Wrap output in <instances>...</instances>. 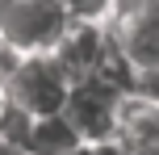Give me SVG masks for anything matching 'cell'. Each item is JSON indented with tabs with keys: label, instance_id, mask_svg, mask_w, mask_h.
<instances>
[{
	"label": "cell",
	"instance_id": "obj_1",
	"mask_svg": "<svg viewBox=\"0 0 159 155\" xmlns=\"http://www.w3.org/2000/svg\"><path fill=\"white\" fill-rule=\"evenodd\" d=\"M8 92H13V105L25 109L30 117H55L67 113L75 80L55 55H25L17 71L8 75Z\"/></svg>",
	"mask_w": 159,
	"mask_h": 155
},
{
	"label": "cell",
	"instance_id": "obj_2",
	"mask_svg": "<svg viewBox=\"0 0 159 155\" xmlns=\"http://www.w3.org/2000/svg\"><path fill=\"white\" fill-rule=\"evenodd\" d=\"M71 30V13L63 0H8L0 13V34L21 55H50Z\"/></svg>",
	"mask_w": 159,
	"mask_h": 155
},
{
	"label": "cell",
	"instance_id": "obj_3",
	"mask_svg": "<svg viewBox=\"0 0 159 155\" xmlns=\"http://www.w3.org/2000/svg\"><path fill=\"white\" fill-rule=\"evenodd\" d=\"M126 88H117L105 75H88V80L75 84L71 105H67V117L75 122V130L84 134V143H105L117 134V109Z\"/></svg>",
	"mask_w": 159,
	"mask_h": 155
},
{
	"label": "cell",
	"instance_id": "obj_4",
	"mask_svg": "<svg viewBox=\"0 0 159 155\" xmlns=\"http://www.w3.org/2000/svg\"><path fill=\"white\" fill-rule=\"evenodd\" d=\"M109 30L138 84L159 71V8H121L109 17Z\"/></svg>",
	"mask_w": 159,
	"mask_h": 155
},
{
	"label": "cell",
	"instance_id": "obj_5",
	"mask_svg": "<svg viewBox=\"0 0 159 155\" xmlns=\"http://www.w3.org/2000/svg\"><path fill=\"white\" fill-rule=\"evenodd\" d=\"M109 50H113L109 21H71V30L63 34V42H59L50 55H55L59 63L67 67V75L80 84V80H88V75H96L105 67Z\"/></svg>",
	"mask_w": 159,
	"mask_h": 155
},
{
	"label": "cell",
	"instance_id": "obj_6",
	"mask_svg": "<svg viewBox=\"0 0 159 155\" xmlns=\"http://www.w3.org/2000/svg\"><path fill=\"white\" fill-rule=\"evenodd\" d=\"M117 139L134 155H159V97H151L147 88H134L121 97Z\"/></svg>",
	"mask_w": 159,
	"mask_h": 155
},
{
	"label": "cell",
	"instance_id": "obj_7",
	"mask_svg": "<svg viewBox=\"0 0 159 155\" xmlns=\"http://www.w3.org/2000/svg\"><path fill=\"white\" fill-rule=\"evenodd\" d=\"M84 143V134L75 130V122L67 113H55V117H34L30 126V139H25V151L30 155H63Z\"/></svg>",
	"mask_w": 159,
	"mask_h": 155
},
{
	"label": "cell",
	"instance_id": "obj_8",
	"mask_svg": "<svg viewBox=\"0 0 159 155\" xmlns=\"http://www.w3.org/2000/svg\"><path fill=\"white\" fill-rule=\"evenodd\" d=\"M92 147H96V155H134L126 143L117 139V134H113V139H105V143H92Z\"/></svg>",
	"mask_w": 159,
	"mask_h": 155
},
{
	"label": "cell",
	"instance_id": "obj_9",
	"mask_svg": "<svg viewBox=\"0 0 159 155\" xmlns=\"http://www.w3.org/2000/svg\"><path fill=\"white\" fill-rule=\"evenodd\" d=\"M8 109H13V92H8V80H4V75H0V126H4Z\"/></svg>",
	"mask_w": 159,
	"mask_h": 155
},
{
	"label": "cell",
	"instance_id": "obj_10",
	"mask_svg": "<svg viewBox=\"0 0 159 155\" xmlns=\"http://www.w3.org/2000/svg\"><path fill=\"white\" fill-rule=\"evenodd\" d=\"M138 88H147V92H151V97H159V71H155V75H147V80L138 84Z\"/></svg>",
	"mask_w": 159,
	"mask_h": 155
},
{
	"label": "cell",
	"instance_id": "obj_11",
	"mask_svg": "<svg viewBox=\"0 0 159 155\" xmlns=\"http://www.w3.org/2000/svg\"><path fill=\"white\" fill-rule=\"evenodd\" d=\"M63 155H96V147H92V143H80V147H71V151H63Z\"/></svg>",
	"mask_w": 159,
	"mask_h": 155
},
{
	"label": "cell",
	"instance_id": "obj_12",
	"mask_svg": "<svg viewBox=\"0 0 159 155\" xmlns=\"http://www.w3.org/2000/svg\"><path fill=\"white\" fill-rule=\"evenodd\" d=\"M4 8H8V0H0V13H4Z\"/></svg>",
	"mask_w": 159,
	"mask_h": 155
}]
</instances>
